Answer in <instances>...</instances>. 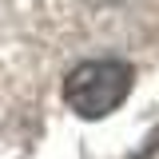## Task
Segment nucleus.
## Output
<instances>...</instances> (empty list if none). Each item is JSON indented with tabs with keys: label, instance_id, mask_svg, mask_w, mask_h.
<instances>
[{
	"label": "nucleus",
	"instance_id": "nucleus-2",
	"mask_svg": "<svg viewBox=\"0 0 159 159\" xmlns=\"http://www.w3.org/2000/svg\"><path fill=\"white\" fill-rule=\"evenodd\" d=\"M24 12H40L44 20H72L76 8H99L111 0H16Z\"/></svg>",
	"mask_w": 159,
	"mask_h": 159
},
{
	"label": "nucleus",
	"instance_id": "nucleus-1",
	"mask_svg": "<svg viewBox=\"0 0 159 159\" xmlns=\"http://www.w3.org/2000/svg\"><path fill=\"white\" fill-rule=\"evenodd\" d=\"M135 72L123 60H88L68 72L64 80V103L80 119H103L131 96Z\"/></svg>",
	"mask_w": 159,
	"mask_h": 159
}]
</instances>
